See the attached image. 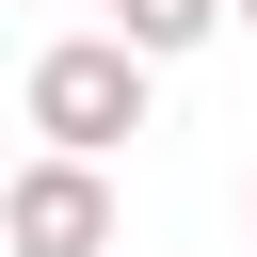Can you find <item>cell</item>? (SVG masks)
I'll return each instance as SVG.
<instances>
[{
  "instance_id": "6da1fadb",
  "label": "cell",
  "mask_w": 257,
  "mask_h": 257,
  "mask_svg": "<svg viewBox=\"0 0 257 257\" xmlns=\"http://www.w3.org/2000/svg\"><path fill=\"white\" fill-rule=\"evenodd\" d=\"M16 112H32V145H80V161H112L128 128H145V48L96 16V32H64V48H32V80H16Z\"/></svg>"
},
{
  "instance_id": "7a4b0ae2",
  "label": "cell",
  "mask_w": 257,
  "mask_h": 257,
  "mask_svg": "<svg viewBox=\"0 0 257 257\" xmlns=\"http://www.w3.org/2000/svg\"><path fill=\"white\" fill-rule=\"evenodd\" d=\"M0 225H16V257H112V177L80 145H32L16 193H0Z\"/></svg>"
},
{
  "instance_id": "3957f363",
  "label": "cell",
  "mask_w": 257,
  "mask_h": 257,
  "mask_svg": "<svg viewBox=\"0 0 257 257\" xmlns=\"http://www.w3.org/2000/svg\"><path fill=\"white\" fill-rule=\"evenodd\" d=\"M225 16H241V0H112V32H128L145 64H177V48H209Z\"/></svg>"
},
{
  "instance_id": "277c9868",
  "label": "cell",
  "mask_w": 257,
  "mask_h": 257,
  "mask_svg": "<svg viewBox=\"0 0 257 257\" xmlns=\"http://www.w3.org/2000/svg\"><path fill=\"white\" fill-rule=\"evenodd\" d=\"M241 32H257V0H241Z\"/></svg>"
}]
</instances>
